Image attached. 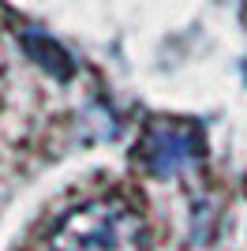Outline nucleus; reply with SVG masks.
Here are the masks:
<instances>
[{
  "label": "nucleus",
  "mask_w": 247,
  "mask_h": 251,
  "mask_svg": "<svg viewBox=\"0 0 247 251\" xmlns=\"http://www.w3.org/2000/svg\"><path fill=\"white\" fill-rule=\"evenodd\" d=\"M23 42H26V52H30L45 72L60 75V79L72 75V60H68V52L52 42V38H45V34H23Z\"/></svg>",
  "instance_id": "7ed1b4c3"
},
{
  "label": "nucleus",
  "mask_w": 247,
  "mask_h": 251,
  "mask_svg": "<svg viewBox=\"0 0 247 251\" xmlns=\"http://www.w3.org/2000/svg\"><path fill=\"white\" fill-rule=\"evenodd\" d=\"M52 251H146V225L127 199H90L49 236Z\"/></svg>",
  "instance_id": "f257e3e1"
},
{
  "label": "nucleus",
  "mask_w": 247,
  "mask_h": 251,
  "mask_svg": "<svg viewBox=\"0 0 247 251\" xmlns=\"http://www.w3.org/2000/svg\"><path fill=\"white\" fill-rule=\"evenodd\" d=\"M202 157V131L187 120H157L146 127L139 161L154 176H180L184 169H195Z\"/></svg>",
  "instance_id": "f03ea898"
}]
</instances>
